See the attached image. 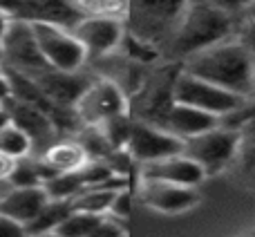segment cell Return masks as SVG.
<instances>
[{
    "label": "cell",
    "mask_w": 255,
    "mask_h": 237,
    "mask_svg": "<svg viewBox=\"0 0 255 237\" xmlns=\"http://www.w3.org/2000/svg\"><path fill=\"white\" fill-rule=\"evenodd\" d=\"M231 168L235 170V177H238L240 184L255 193V143L242 141Z\"/></svg>",
    "instance_id": "22"
},
{
    "label": "cell",
    "mask_w": 255,
    "mask_h": 237,
    "mask_svg": "<svg viewBox=\"0 0 255 237\" xmlns=\"http://www.w3.org/2000/svg\"><path fill=\"white\" fill-rule=\"evenodd\" d=\"M249 99H255V70H253V90H251V97Z\"/></svg>",
    "instance_id": "38"
},
{
    "label": "cell",
    "mask_w": 255,
    "mask_h": 237,
    "mask_svg": "<svg viewBox=\"0 0 255 237\" xmlns=\"http://www.w3.org/2000/svg\"><path fill=\"white\" fill-rule=\"evenodd\" d=\"M56 175H67V172H76L90 161V154L85 148L74 139V136H58L52 145L38 154Z\"/></svg>",
    "instance_id": "18"
},
{
    "label": "cell",
    "mask_w": 255,
    "mask_h": 237,
    "mask_svg": "<svg viewBox=\"0 0 255 237\" xmlns=\"http://www.w3.org/2000/svg\"><path fill=\"white\" fill-rule=\"evenodd\" d=\"M7 123H11L9 121V115H7V108H4V103H0V130H2Z\"/></svg>",
    "instance_id": "34"
},
{
    "label": "cell",
    "mask_w": 255,
    "mask_h": 237,
    "mask_svg": "<svg viewBox=\"0 0 255 237\" xmlns=\"http://www.w3.org/2000/svg\"><path fill=\"white\" fill-rule=\"evenodd\" d=\"M233 36H235V40L255 58V20H251V18H238V25H235Z\"/></svg>",
    "instance_id": "24"
},
{
    "label": "cell",
    "mask_w": 255,
    "mask_h": 237,
    "mask_svg": "<svg viewBox=\"0 0 255 237\" xmlns=\"http://www.w3.org/2000/svg\"><path fill=\"white\" fill-rule=\"evenodd\" d=\"M240 18H251V20H255V0H251V4L244 9V13Z\"/></svg>",
    "instance_id": "35"
},
{
    "label": "cell",
    "mask_w": 255,
    "mask_h": 237,
    "mask_svg": "<svg viewBox=\"0 0 255 237\" xmlns=\"http://www.w3.org/2000/svg\"><path fill=\"white\" fill-rule=\"evenodd\" d=\"M136 199L152 208L154 213L161 215H179V213H188L202 202V195L197 188H188V186H177L168 184V181H154V179H139V188H136Z\"/></svg>",
    "instance_id": "11"
},
{
    "label": "cell",
    "mask_w": 255,
    "mask_h": 237,
    "mask_svg": "<svg viewBox=\"0 0 255 237\" xmlns=\"http://www.w3.org/2000/svg\"><path fill=\"white\" fill-rule=\"evenodd\" d=\"M22 9V0H0V11H4L7 16L18 18Z\"/></svg>",
    "instance_id": "30"
},
{
    "label": "cell",
    "mask_w": 255,
    "mask_h": 237,
    "mask_svg": "<svg viewBox=\"0 0 255 237\" xmlns=\"http://www.w3.org/2000/svg\"><path fill=\"white\" fill-rule=\"evenodd\" d=\"M119 188H126L121 184H108V186H94V188H85L81 193H76L70 199L72 211H81V213H90V215H108L110 202L115 197V193Z\"/></svg>",
    "instance_id": "19"
},
{
    "label": "cell",
    "mask_w": 255,
    "mask_h": 237,
    "mask_svg": "<svg viewBox=\"0 0 255 237\" xmlns=\"http://www.w3.org/2000/svg\"><path fill=\"white\" fill-rule=\"evenodd\" d=\"M206 2H211V4H215L217 9H222V11H226V13H233V16H242L244 13V9L251 4V0H206Z\"/></svg>",
    "instance_id": "27"
},
{
    "label": "cell",
    "mask_w": 255,
    "mask_h": 237,
    "mask_svg": "<svg viewBox=\"0 0 255 237\" xmlns=\"http://www.w3.org/2000/svg\"><path fill=\"white\" fill-rule=\"evenodd\" d=\"M29 79H34V83L43 90L45 97L56 103L58 108L74 110L76 101L83 94V90L88 88V83L92 81V76L83 74V72H63L47 67V70L38 72L36 76H29Z\"/></svg>",
    "instance_id": "14"
},
{
    "label": "cell",
    "mask_w": 255,
    "mask_h": 237,
    "mask_svg": "<svg viewBox=\"0 0 255 237\" xmlns=\"http://www.w3.org/2000/svg\"><path fill=\"white\" fill-rule=\"evenodd\" d=\"M31 29H34L40 54L49 67L63 72L83 70V65L88 63V52L72 29L49 25V22H31Z\"/></svg>",
    "instance_id": "7"
},
{
    "label": "cell",
    "mask_w": 255,
    "mask_h": 237,
    "mask_svg": "<svg viewBox=\"0 0 255 237\" xmlns=\"http://www.w3.org/2000/svg\"><path fill=\"white\" fill-rule=\"evenodd\" d=\"M9 79H7V72H4V65L0 63V103H4L9 99Z\"/></svg>",
    "instance_id": "32"
},
{
    "label": "cell",
    "mask_w": 255,
    "mask_h": 237,
    "mask_svg": "<svg viewBox=\"0 0 255 237\" xmlns=\"http://www.w3.org/2000/svg\"><path fill=\"white\" fill-rule=\"evenodd\" d=\"M139 179H154V181H168L177 186H188V188H199L204 179H208L206 172L188 157L184 150L170 157L157 159V161L141 163Z\"/></svg>",
    "instance_id": "13"
},
{
    "label": "cell",
    "mask_w": 255,
    "mask_h": 237,
    "mask_svg": "<svg viewBox=\"0 0 255 237\" xmlns=\"http://www.w3.org/2000/svg\"><path fill=\"white\" fill-rule=\"evenodd\" d=\"M11 20H13L11 16H7L4 11H0V45H2L4 36H7V31H9V27H11Z\"/></svg>",
    "instance_id": "33"
},
{
    "label": "cell",
    "mask_w": 255,
    "mask_h": 237,
    "mask_svg": "<svg viewBox=\"0 0 255 237\" xmlns=\"http://www.w3.org/2000/svg\"><path fill=\"white\" fill-rule=\"evenodd\" d=\"M72 213V204L70 199H49L40 213L25 226V233L27 235H34V233H45V231H56L61 226V222L65 220L67 215Z\"/></svg>",
    "instance_id": "20"
},
{
    "label": "cell",
    "mask_w": 255,
    "mask_h": 237,
    "mask_svg": "<svg viewBox=\"0 0 255 237\" xmlns=\"http://www.w3.org/2000/svg\"><path fill=\"white\" fill-rule=\"evenodd\" d=\"M27 237H63L58 231H45V233H34V235H27Z\"/></svg>",
    "instance_id": "36"
},
{
    "label": "cell",
    "mask_w": 255,
    "mask_h": 237,
    "mask_svg": "<svg viewBox=\"0 0 255 237\" xmlns=\"http://www.w3.org/2000/svg\"><path fill=\"white\" fill-rule=\"evenodd\" d=\"M74 36L90 58H108L124 45L126 20L117 16H85L76 22Z\"/></svg>",
    "instance_id": "10"
},
{
    "label": "cell",
    "mask_w": 255,
    "mask_h": 237,
    "mask_svg": "<svg viewBox=\"0 0 255 237\" xmlns=\"http://www.w3.org/2000/svg\"><path fill=\"white\" fill-rule=\"evenodd\" d=\"M240 145H242V134L238 127H229L220 123L213 130L186 139L184 154H188L206 172V177H213L217 172L229 170Z\"/></svg>",
    "instance_id": "4"
},
{
    "label": "cell",
    "mask_w": 255,
    "mask_h": 237,
    "mask_svg": "<svg viewBox=\"0 0 255 237\" xmlns=\"http://www.w3.org/2000/svg\"><path fill=\"white\" fill-rule=\"evenodd\" d=\"M0 63L27 76H36L49 67L38 49L31 22L16 18L11 20V27L0 45Z\"/></svg>",
    "instance_id": "8"
},
{
    "label": "cell",
    "mask_w": 255,
    "mask_h": 237,
    "mask_svg": "<svg viewBox=\"0 0 255 237\" xmlns=\"http://www.w3.org/2000/svg\"><path fill=\"white\" fill-rule=\"evenodd\" d=\"M235 25L238 16L222 11L206 0H190L168 40L166 52L181 63L202 49L231 38L235 34Z\"/></svg>",
    "instance_id": "2"
},
{
    "label": "cell",
    "mask_w": 255,
    "mask_h": 237,
    "mask_svg": "<svg viewBox=\"0 0 255 237\" xmlns=\"http://www.w3.org/2000/svg\"><path fill=\"white\" fill-rule=\"evenodd\" d=\"M240 134H242V141H251V143H255V117L249 118V121L240 123L238 125Z\"/></svg>",
    "instance_id": "31"
},
{
    "label": "cell",
    "mask_w": 255,
    "mask_h": 237,
    "mask_svg": "<svg viewBox=\"0 0 255 237\" xmlns=\"http://www.w3.org/2000/svg\"><path fill=\"white\" fill-rule=\"evenodd\" d=\"M83 13L76 7V0H22L20 16L16 20L49 22L65 29H74Z\"/></svg>",
    "instance_id": "15"
},
{
    "label": "cell",
    "mask_w": 255,
    "mask_h": 237,
    "mask_svg": "<svg viewBox=\"0 0 255 237\" xmlns=\"http://www.w3.org/2000/svg\"><path fill=\"white\" fill-rule=\"evenodd\" d=\"M238 237H255V229L253 231H247V233H242V235H238Z\"/></svg>",
    "instance_id": "37"
},
{
    "label": "cell",
    "mask_w": 255,
    "mask_h": 237,
    "mask_svg": "<svg viewBox=\"0 0 255 237\" xmlns=\"http://www.w3.org/2000/svg\"><path fill=\"white\" fill-rule=\"evenodd\" d=\"M101 217L99 215H90V213H81V211H72L65 220L58 226V233L63 237H90V233L94 231V226L99 224Z\"/></svg>",
    "instance_id": "23"
},
{
    "label": "cell",
    "mask_w": 255,
    "mask_h": 237,
    "mask_svg": "<svg viewBox=\"0 0 255 237\" xmlns=\"http://www.w3.org/2000/svg\"><path fill=\"white\" fill-rule=\"evenodd\" d=\"M172 94H175L177 103H186V106L199 108L204 112H211V115L220 117V121L224 117H229L231 112H235L247 101V99L238 97V94L229 92V90L217 88V85L181 70V65L175 76V90H172Z\"/></svg>",
    "instance_id": "6"
},
{
    "label": "cell",
    "mask_w": 255,
    "mask_h": 237,
    "mask_svg": "<svg viewBox=\"0 0 255 237\" xmlns=\"http://www.w3.org/2000/svg\"><path fill=\"white\" fill-rule=\"evenodd\" d=\"M13 166H16V159H11L9 154L0 152V184H7L9 175H11Z\"/></svg>",
    "instance_id": "29"
},
{
    "label": "cell",
    "mask_w": 255,
    "mask_h": 237,
    "mask_svg": "<svg viewBox=\"0 0 255 237\" xmlns=\"http://www.w3.org/2000/svg\"><path fill=\"white\" fill-rule=\"evenodd\" d=\"M47 202L49 195L45 193V186H34V188L9 186L2 193V197H0V215L27 226Z\"/></svg>",
    "instance_id": "16"
},
{
    "label": "cell",
    "mask_w": 255,
    "mask_h": 237,
    "mask_svg": "<svg viewBox=\"0 0 255 237\" xmlns=\"http://www.w3.org/2000/svg\"><path fill=\"white\" fill-rule=\"evenodd\" d=\"M179 65L181 70L190 72L217 88L229 90L242 99L251 97L255 58L235 40V36L184 58Z\"/></svg>",
    "instance_id": "1"
},
{
    "label": "cell",
    "mask_w": 255,
    "mask_h": 237,
    "mask_svg": "<svg viewBox=\"0 0 255 237\" xmlns=\"http://www.w3.org/2000/svg\"><path fill=\"white\" fill-rule=\"evenodd\" d=\"M190 0H128V34L152 47L166 49Z\"/></svg>",
    "instance_id": "3"
},
{
    "label": "cell",
    "mask_w": 255,
    "mask_h": 237,
    "mask_svg": "<svg viewBox=\"0 0 255 237\" xmlns=\"http://www.w3.org/2000/svg\"><path fill=\"white\" fill-rule=\"evenodd\" d=\"M130 206H132V199H130V193H128V186L126 188H119L110 202L108 217H112V220H117V222H126L128 217H130Z\"/></svg>",
    "instance_id": "25"
},
{
    "label": "cell",
    "mask_w": 255,
    "mask_h": 237,
    "mask_svg": "<svg viewBox=\"0 0 255 237\" xmlns=\"http://www.w3.org/2000/svg\"><path fill=\"white\" fill-rule=\"evenodd\" d=\"M0 152L9 154L11 159H25L29 154H34V145H31V139L13 123H7V125L0 130Z\"/></svg>",
    "instance_id": "21"
},
{
    "label": "cell",
    "mask_w": 255,
    "mask_h": 237,
    "mask_svg": "<svg viewBox=\"0 0 255 237\" xmlns=\"http://www.w3.org/2000/svg\"><path fill=\"white\" fill-rule=\"evenodd\" d=\"M74 112L83 127H99L110 118L128 115L130 97L119 83L108 76H92V81L76 101Z\"/></svg>",
    "instance_id": "5"
},
{
    "label": "cell",
    "mask_w": 255,
    "mask_h": 237,
    "mask_svg": "<svg viewBox=\"0 0 255 237\" xmlns=\"http://www.w3.org/2000/svg\"><path fill=\"white\" fill-rule=\"evenodd\" d=\"M90 237H128V231H126L124 222H117L112 217L103 215L99 220V224L94 226V231L90 233Z\"/></svg>",
    "instance_id": "26"
},
{
    "label": "cell",
    "mask_w": 255,
    "mask_h": 237,
    "mask_svg": "<svg viewBox=\"0 0 255 237\" xmlns=\"http://www.w3.org/2000/svg\"><path fill=\"white\" fill-rule=\"evenodd\" d=\"M215 125H220V117L204 112L199 108L186 106V103H172L168 110L166 118H163L161 127H166L168 132H172L175 136H179L181 141L197 136L206 130H213Z\"/></svg>",
    "instance_id": "17"
},
{
    "label": "cell",
    "mask_w": 255,
    "mask_h": 237,
    "mask_svg": "<svg viewBox=\"0 0 255 237\" xmlns=\"http://www.w3.org/2000/svg\"><path fill=\"white\" fill-rule=\"evenodd\" d=\"M181 150H184V141L179 136H175L172 132H168L166 127L141 121V118H132L126 152L139 166L148 161H157V159H163V157H170V154H177Z\"/></svg>",
    "instance_id": "9"
},
{
    "label": "cell",
    "mask_w": 255,
    "mask_h": 237,
    "mask_svg": "<svg viewBox=\"0 0 255 237\" xmlns=\"http://www.w3.org/2000/svg\"><path fill=\"white\" fill-rule=\"evenodd\" d=\"M9 188V184H0V197H2V193Z\"/></svg>",
    "instance_id": "39"
},
{
    "label": "cell",
    "mask_w": 255,
    "mask_h": 237,
    "mask_svg": "<svg viewBox=\"0 0 255 237\" xmlns=\"http://www.w3.org/2000/svg\"><path fill=\"white\" fill-rule=\"evenodd\" d=\"M4 108H7L9 121L13 125H18L27 136L31 139V145H34V154H40L47 145H52L54 141L61 136L54 118L43 112L40 108L29 106L25 101H18V99L9 97L4 101Z\"/></svg>",
    "instance_id": "12"
},
{
    "label": "cell",
    "mask_w": 255,
    "mask_h": 237,
    "mask_svg": "<svg viewBox=\"0 0 255 237\" xmlns=\"http://www.w3.org/2000/svg\"><path fill=\"white\" fill-rule=\"evenodd\" d=\"M0 237H27L25 226L9 220V217H4V215H0Z\"/></svg>",
    "instance_id": "28"
}]
</instances>
